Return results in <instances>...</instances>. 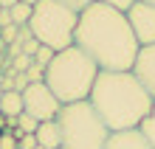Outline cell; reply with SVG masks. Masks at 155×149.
Returning a JSON list of instances; mask_svg holds the SVG:
<instances>
[{
	"label": "cell",
	"instance_id": "cell-10",
	"mask_svg": "<svg viewBox=\"0 0 155 149\" xmlns=\"http://www.w3.org/2000/svg\"><path fill=\"white\" fill-rule=\"evenodd\" d=\"M34 135H37V144L45 149H62V129L57 121H42Z\"/></svg>",
	"mask_w": 155,
	"mask_h": 149
},
{
	"label": "cell",
	"instance_id": "cell-29",
	"mask_svg": "<svg viewBox=\"0 0 155 149\" xmlns=\"http://www.w3.org/2000/svg\"><path fill=\"white\" fill-rule=\"evenodd\" d=\"M141 3H152V6H155V0H141Z\"/></svg>",
	"mask_w": 155,
	"mask_h": 149
},
{
	"label": "cell",
	"instance_id": "cell-31",
	"mask_svg": "<svg viewBox=\"0 0 155 149\" xmlns=\"http://www.w3.org/2000/svg\"><path fill=\"white\" fill-rule=\"evenodd\" d=\"M0 11H3V8H0Z\"/></svg>",
	"mask_w": 155,
	"mask_h": 149
},
{
	"label": "cell",
	"instance_id": "cell-9",
	"mask_svg": "<svg viewBox=\"0 0 155 149\" xmlns=\"http://www.w3.org/2000/svg\"><path fill=\"white\" fill-rule=\"evenodd\" d=\"M104 149H152V144L141 129H124V132H110Z\"/></svg>",
	"mask_w": 155,
	"mask_h": 149
},
{
	"label": "cell",
	"instance_id": "cell-15",
	"mask_svg": "<svg viewBox=\"0 0 155 149\" xmlns=\"http://www.w3.org/2000/svg\"><path fill=\"white\" fill-rule=\"evenodd\" d=\"M34 65V57H28V53H20V57H14L12 59V73L17 76V73H25Z\"/></svg>",
	"mask_w": 155,
	"mask_h": 149
},
{
	"label": "cell",
	"instance_id": "cell-4",
	"mask_svg": "<svg viewBox=\"0 0 155 149\" xmlns=\"http://www.w3.org/2000/svg\"><path fill=\"white\" fill-rule=\"evenodd\" d=\"M76 23H79V11L65 6L62 0H37L34 14L28 20V31L40 45H48L59 53L74 45Z\"/></svg>",
	"mask_w": 155,
	"mask_h": 149
},
{
	"label": "cell",
	"instance_id": "cell-2",
	"mask_svg": "<svg viewBox=\"0 0 155 149\" xmlns=\"http://www.w3.org/2000/svg\"><path fill=\"white\" fill-rule=\"evenodd\" d=\"M87 101L102 115L110 132L138 129L155 104L141 82L133 76V70H99Z\"/></svg>",
	"mask_w": 155,
	"mask_h": 149
},
{
	"label": "cell",
	"instance_id": "cell-5",
	"mask_svg": "<svg viewBox=\"0 0 155 149\" xmlns=\"http://www.w3.org/2000/svg\"><path fill=\"white\" fill-rule=\"evenodd\" d=\"M57 124L62 129V149H104L110 129L90 101L62 104Z\"/></svg>",
	"mask_w": 155,
	"mask_h": 149
},
{
	"label": "cell",
	"instance_id": "cell-20",
	"mask_svg": "<svg viewBox=\"0 0 155 149\" xmlns=\"http://www.w3.org/2000/svg\"><path fill=\"white\" fill-rule=\"evenodd\" d=\"M17 146H20V149H37L40 146L37 135H20V138H17Z\"/></svg>",
	"mask_w": 155,
	"mask_h": 149
},
{
	"label": "cell",
	"instance_id": "cell-25",
	"mask_svg": "<svg viewBox=\"0 0 155 149\" xmlns=\"http://www.w3.org/2000/svg\"><path fill=\"white\" fill-rule=\"evenodd\" d=\"M14 3H20V0H0V8H12Z\"/></svg>",
	"mask_w": 155,
	"mask_h": 149
},
{
	"label": "cell",
	"instance_id": "cell-24",
	"mask_svg": "<svg viewBox=\"0 0 155 149\" xmlns=\"http://www.w3.org/2000/svg\"><path fill=\"white\" fill-rule=\"evenodd\" d=\"M8 25H14V23H12V11H8V8H3V11H0V31L8 28Z\"/></svg>",
	"mask_w": 155,
	"mask_h": 149
},
{
	"label": "cell",
	"instance_id": "cell-30",
	"mask_svg": "<svg viewBox=\"0 0 155 149\" xmlns=\"http://www.w3.org/2000/svg\"><path fill=\"white\" fill-rule=\"evenodd\" d=\"M37 149H45V146H37Z\"/></svg>",
	"mask_w": 155,
	"mask_h": 149
},
{
	"label": "cell",
	"instance_id": "cell-16",
	"mask_svg": "<svg viewBox=\"0 0 155 149\" xmlns=\"http://www.w3.org/2000/svg\"><path fill=\"white\" fill-rule=\"evenodd\" d=\"M54 53H57L54 48H48V45H40V51L34 53V62H37V65H42V68H48V65H51V59H54Z\"/></svg>",
	"mask_w": 155,
	"mask_h": 149
},
{
	"label": "cell",
	"instance_id": "cell-8",
	"mask_svg": "<svg viewBox=\"0 0 155 149\" xmlns=\"http://www.w3.org/2000/svg\"><path fill=\"white\" fill-rule=\"evenodd\" d=\"M133 76L141 82V87L155 101V45H141L138 57L133 62Z\"/></svg>",
	"mask_w": 155,
	"mask_h": 149
},
{
	"label": "cell",
	"instance_id": "cell-23",
	"mask_svg": "<svg viewBox=\"0 0 155 149\" xmlns=\"http://www.w3.org/2000/svg\"><path fill=\"white\" fill-rule=\"evenodd\" d=\"M65 6H71V8H76V11H82V8H87L90 3H96V0H62Z\"/></svg>",
	"mask_w": 155,
	"mask_h": 149
},
{
	"label": "cell",
	"instance_id": "cell-11",
	"mask_svg": "<svg viewBox=\"0 0 155 149\" xmlns=\"http://www.w3.org/2000/svg\"><path fill=\"white\" fill-rule=\"evenodd\" d=\"M0 113H3L6 118L20 115L23 113V93L20 90H6L3 99H0Z\"/></svg>",
	"mask_w": 155,
	"mask_h": 149
},
{
	"label": "cell",
	"instance_id": "cell-19",
	"mask_svg": "<svg viewBox=\"0 0 155 149\" xmlns=\"http://www.w3.org/2000/svg\"><path fill=\"white\" fill-rule=\"evenodd\" d=\"M25 76H28V82H45V68L42 65H37L34 62L28 70H25Z\"/></svg>",
	"mask_w": 155,
	"mask_h": 149
},
{
	"label": "cell",
	"instance_id": "cell-3",
	"mask_svg": "<svg viewBox=\"0 0 155 149\" xmlns=\"http://www.w3.org/2000/svg\"><path fill=\"white\" fill-rule=\"evenodd\" d=\"M96 76H99V65L76 45L54 53L51 65L45 68V85L62 104L87 101L90 90L96 85Z\"/></svg>",
	"mask_w": 155,
	"mask_h": 149
},
{
	"label": "cell",
	"instance_id": "cell-6",
	"mask_svg": "<svg viewBox=\"0 0 155 149\" xmlns=\"http://www.w3.org/2000/svg\"><path fill=\"white\" fill-rule=\"evenodd\" d=\"M59 110H62V101L51 93L45 82H28V87L23 90V113L34 115L42 124V121H57Z\"/></svg>",
	"mask_w": 155,
	"mask_h": 149
},
{
	"label": "cell",
	"instance_id": "cell-7",
	"mask_svg": "<svg viewBox=\"0 0 155 149\" xmlns=\"http://www.w3.org/2000/svg\"><path fill=\"white\" fill-rule=\"evenodd\" d=\"M124 14H127V23H130L138 45H155V6L135 0Z\"/></svg>",
	"mask_w": 155,
	"mask_h": 149
},
{
	"label": "cell",
	"instance_id": "cell-27",
	"mask_svg": "<svg viewBox=\"0 0 155 149\" xmlns=\"http://www.w3.org/2000/svg\"><path fill=\"white\" fill-rule=\"evenodd\" d=\"M23 3H31V6H34V3H37V0H23Z\"/></svg>",
	"mask_w": 155,
	"mask_h": 149
},
{
	"label": "cell",
	"instance_id": "cell-14",
	"mask_svg": "<svg viewBox=\"0 0 155 149\" xmlns=\"http://www.w3.org/2000/svg\"><path fill=\"white\" fill-rule=\"evenodd\" d=\"M144 135H147V141L152 144V149H155V104H152V110H150V115L144 118V124L138 127Z\"/></svg>",
	"mask_w": 155,
	"mask_h": 149
},
{
	"label": "cell",
	"instance_id": "cell-22",
	"mask_svg": "<svg viewBox=\"0 0 155 149\" xmlns=\"http://www.w3.org/2000/svg\"><path fill=\"white\" fill-rule=\"evenodd\" d=\"M99 3H107V6H113V8H118V11H127L135 0H99Z\"/></svg>",
	"mask_w": 155,
	"mask_h": 149
},
{
	"label": "cell",
	"instance_id": "cell-18",
	"mask_svg": "<svg viewBox=\"0 0 155 149\" xmlns=\"http://www.w3.org/2000/svg\"><path fill=\"white\" fill-rule=\"evenodd\" d=\"M0 40H3V45L6 42L8 45L17 42V40H20V25H8V28H3V31H0Z\"/></svg>",
	"mask_w": 155,
	"mask_h": 149
},
{
	"label": "cell",
	"instance_id": "cell-21",
	"mask_svg": "<svg viewBox=\"0 0 155 149\" xmlns=\"http://www.w3.org/2000/svg\"><path fill=\"white\" fill-rule=\"evenodd\" d=\"M37 51H40V42L34 40V37H28V40H23V53H28V57H34Z\"/></svg>",
	"mask_w": 155,
	"mask_h": 149
},
{
	"label": "cell",
	"instance_id": "cell-17",
	"mask_svg": "<svg viewBox=\"0 0 155 149\" xmlns=\"http://www.w3.org/2000/svg\"><path fill=\"white\" fill-rule=\"evenodd\" d=\"M0 149H20V146H17L14 129H3V132H0Z\"/></svg>",
	"mask_w": 155,
	"mask_h": 149
},
{
	"label": "cell",
	"instance_id": "cell-1",
	"mask_svg": "<svg viewBox=\"0 0 155 149\" xmlns=\"http://www.w3.org/2000/svg\"><path fill=\"white\" fill-rule=\"evenodd\" d=\"M74 45L99 65V70H133L141 51L127 14L99 0L79 11Z\"/></svg>",
	"mask_w": 155,
	"mask_h": 149
},
{
	"label": "cell",
	"instance_id": "cell-13",
	"mask_svg": "<svg viewBox=\"0 0 155 149\" xmlns=\"http://www.w3.org/2000/svg\"><path fill=\"white\" fill-rule=\"evenodd\" d=\"M37 127H40V121L34 118V115H28V113H20V115H17V129H20V132L34 135V132H37Z\"/></svg>",
	"mask_w": 155,
	"mask_h": 149
},
{
	"label": "cell",
	"instance_id": "cell-12",
	"mask_svg": "<svg viewBox=\"0 0 155 149\" xmlns=\"http://www.w3.org/2000/svg\"><path fill=\"white\" fill-rule=\"evenodd\" d=\"M8 11H12V23L23 28V25H28V20H31L34 6H31V3H23V0H20V3H14L12 8H8Z\"/></svg>",
	"mask_w": 155,
	"mask_h": 149
},
{
	"label": "cell",
	"instance_id": "cell-26",
	"mask_svg": "<svg viewBox=\"0 0 155 149\" xmlns=\"http://www.w3.org/2000/svg\"><path fill=\"white\" fill-rule=\"evenodd\" d=\"M6 124H8V118H6L3 113H0V132H3V129H6Z\"/></svg>",
	"mask_w": 155,
	"mask_h": 149
},
{
	"label": "cell",
	"instance_id": "cell-28",
	"mask_svg": "<svg viewBox=\"0 0 155 149\" xmlns=\"http://www.w3.org/2000/svg\"><path fill=\"white\" fill-rule=\"evenodd\" d=\"M3 93H6V90H3V85H0V99H3Z\"/></svg>",
	"mask_w": 155,
	"mask_h": 149
}]
</instances>
